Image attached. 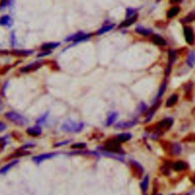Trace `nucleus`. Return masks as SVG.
<instances>
[{
    "label": "nucleus",
    "mask_w": 195,
    "mask_h": 195,
    "mask_svg": "<svg viewBox=\"0 0 195 195\" xmlns=\"http://www.w3.org/2000/svg\"><path fill=\"white\" fill-rule=\"evenodd\" d=\"M85 124L83 122H75L72 121H67L61 126V130L67 133H79L83 130Z\"/></svg>",
    "instance_id": "nucleus-3"
},
{
    "label": "nucleus",
    "mask_w": 195,
    "mask_h": 195,
    "mask_svg": "<svg viewBox=\"0 0 195 195\" xmlns=\"http://www.w3.org/2000/svg\"><path fill=\"white\" fill-rule=\"evenodd\" d=\"M173 124V119L172 118H165L162 121H160L156 127V134H161L164 131H166V130H169Z\"/></svg>",
    "instance_id": "nucleus-4"
},
{
    "label": "nucleus",
    "mask_w": 195,
    "mask_h": 195,
    "mask_svg": "<svg viewBox=\"0 0 195 195\" xmlns=\"http://www.w3.org/2000/svg\"><path fill=\"white\" fill-rule=\"evenodd\" d=\"M188 168L187 163L184 161H178L177 162L174 163L173 164V169L175 171H184Z\"/></svg>",
    "instance_id": "nucleus-17"
},
{
    "label": "nucleus",
    "mask_w": 195,
    "mask_h": 195,
    "mask_svg": "<svg viewBox=\"0 0 195 195\" xmlns=\"http://www.w3.org/2000/svg\"><path fill=\"white\" fill-rule=\"evenodd\" d=\"M139 108H140V111L141 112H144L145 111L147 110V106L145 105L144 103H141L140 105H139Z\"/></svg>",
    "instance_id": "nucleus-35"
},
{
    "label": "nucleus",
    "mask_w": 195,
    "mask_h": 195,
    "mask_svg": "<svg viewBox=\"0 0 195 195\" xmlns=\"http://www.w3.org/2000/svg\"><path fill=\"white\" fill-rule=\"evenodd\" d=\"M8 143V139L7 136L0 137V152H2L5 149V145Z\"/></svg>",
    "instance_id": "nucleus-29"
},
{
    "label": "nucleus",
    "mask_w": 195,
    "mask_h": 195,
    "mask_svg": "<svg viewBox=\"0 0 195 195\" xmlns=\"http://www.w3.org/2000/svg\"><path fill=\"white\" fill-rule=\"evenodd\" d=\"M13 24V20L9 15H4L0 19V25L11 27Z\"/></svg>",
    "instance_id": "nucleus-18"
},
{
    "label": "nucleus",
    "mask_w": 195,
    "mask_h": 195,
    "mask_svg": "<svg viewBox=\"0 0 195 195\" xmlns=\"http://www.w3.org/2000/svg\"><path fill=\"white\" fill-rule=\"evenodd\" d=\"M91 36V34H84L82 31H79V32L76 33V34H73L71 36H69L67 38L65 39V41L70 42V41H73L75 43H77L79 42L84 41V40H87V39L89 38Z\"/></svg>",
    "instance_id": "nucleus-5"
},
{
    "label": "nucleus",
    "mask_w": 195,
    "mask_h": 195,
    "mask_svg": "<svg viewBox=\"0 0 195 195\" xmlns=\"http://www.w3.org/2000/svg\"><path fill=\"white\" fill-rule=\"evenodd\" d=\"M180 12V7L179 6H174L171 8L167 12V18L168 19H172L175 16H176L178 13Z\"/></svg>",
    "instance_id": "nucleus-23"
},
{
    "label": "nucleus",
    "mask_w": 195,
    "mask_h": 195,
    "mask_svg": "<svg viewBox=\"0 0 195 195\" xmlns=\"http://www.w3.org/2000/svg\"><path fill=\"white\" fill-rule=\"evenodd\" d=\"M4 105H3V102H2V98H0V111H2V108H3Z\"/></svg>",
    "instance_id": "nucleus-38"
},
{
    "label": "nucleus",
    "mask_w": 195,
    "mask_h": 195,
    "mask_svg": "<svg viewBox=\"0 0 195 195\" xmlns=\"http://www.w3.org/2000/svg\"><path fill=\"white\" fill-rule=\"evenodd\" d=\"M42 65H43V62L42 61H35V62L31 63L28 64V65L25 66L23 68L21 69V72L27 73L31 71H34V70L40 68Z\"/></svg>",
    "instance_id": "nucleus-9"
},
{
    "label": "nucleus",
    "mask_w": 195,
    "mask_h": 195,
    "mask_svg": "<svg viewBox=\"0 0 195 195\" xmlns=\"http://www.w3.org/2000/svg\"><path fill=\"white\" fill-rule=\"evenodd\" d=\"M26 133L29 136H38L42 133V129L38 125L34 126V127H30L26 130Z\"/></svg>",
    "instance_id": "nucleus-12"
},
{
    "label": "nucleus",
    "mask_w": 195,
    "mask_h": 195,
    "mask_svg": "<svg viewBox=\"0 0 195 195\" xmlns=\"http://www.w3.org/2000/svg\"><path fill=\"white\" fill-rule=\"evenodd\" d=\"M181 152V147L178 144H174L172 145V152L175 154H179Z\"/></svg>",
    "instance_id": "nucleus-33"
},
{
    "label": "nucleus",
    "mask_w": 195,
    "mask_h": 195,
    "mask_svg": "<svg viewBox=\"0 0 195 195\" xmlns=\"http://www.w3.org/2000/svg\"><path fill=\"white\" fill-rule=\"evenodd\" d=\"M151 40L155 44L159 45V46H165L166 45V41L162 37H161L159 34H153L151 37Z\"/></svg>",
    "instance_id": "nucleus-15"
},
{
    "label": "nucleus",
    "mask_w": 195,
    "mask_h": 195,
    "mask_svg": "<svg viewBox=\"0 0 195 195\" xmlns=\"http://www.w3.org/2000/svg\"><path fill=\"white\" fill-rule=\"evenodd\" d=\"M19 162V160H15V161L11 162L9 163L8 165H6V166H5L3 168H2V169H0V174H5L6 172H8L12 168L14 167V166Z\"/></svg>",
    "instance_id": "nucleus-24"
},
{
    "label": "nucleus",
    "mask_w": 195,
    "mask_h": 195,
    "mask_svg": "<svg viewBox=\"0 0 195 195\" xmlns=\"http://www.w3.org/2000/svg\"><path fill=\"white\" fill-rule=\"evenodd\" d=\"M118 112H115V111L111 112V113L108 115V116L107 121H106V125H107L108 127L112 125V124L116 121V120L118 119Z\"/></svg>",
    "instance_id": "nucleus-19"
},
{
    "label": "nucleus",
    "mask_w": 195,
    "mask_h": 195,
    "mask_svg": "<svg viewBox=\"0 0 195 195\" xmlns=\"http://www.w3.org/2000/svg\"><path fill=\"white\" fill-rule=\"evenodd\" d=\"M115 24H109V25H104L102 28L98 30L97 32H96V34H97V35H101V34H104V33L108 32V31H111V30L115 28Z\"/></svg>",
    "instance_id": "nucleus-20"
},
{
    "label": "nucleus",
    "mask_w": 195,
    "mask_h": 195,
    "mask_svg": "<svg viewBox=\"0 0 195 195\" xmlns=\"http://www.w3.org/2000/svg\"><path fill=\"white\" fill-rule=\"evenodd\" d=\"M131 134L129 133H121V134H118V136H117V140L119 142H124L130 140V139H131Z\"/></svg>",
    "instance_id": "nucleus-22"
},
{
    "label": "nucleus",
    "mask_w": 195,
    "mask_h": 195,
    "mask_svg": "<svg viewBox=\"0 0 195 195\" xmlns=\"http://www.w3.org/2000/svg\"><path fill=\"white\" fill-rule=\"evenodd\" d=\"M136 124H137V121H136V120H133V121H121V122H118V124L115 125V128L117 129L130 128V127L136 125Z\"/></svg>",
    "instance_id": "nucleus-11"
},
{
    "label": "nucleus",
    "mask_w": 195,
    "mask_h": 195,
    "mask_svg": "<svg viewBox=\"0 0 195 195\" xmlns=\"http://www.w3.org/2000/svg\"><path fill=\"white\" fill-rule=\"evenodd\" d=\"M178 94H172L170 98H169V99L167 100L166 101V107H172V106L175 105L176 104V102L178 101Z\"/></svg>",
    "instance_id": "nucleus-26"
},
{
    "label": "nucleus",
    "mask_w": 195,
    "mask_h": 195,
    "mask_svg": "<svg viewBox=\"0 0 195 195\" xmlns=\"http://www.w3.org/2000/svg\"><path fill=\"white\" fill-rule=\"evenodd\" d=\"M137 15V12H136V10L134 9L129 8L127 9V14H126V19L127 18L133 17V16Z\"/></svg>",
    "instance_id": "nucleus-32"
},
{
    "label": "nucleus",
    "mask_w": 195,
    "mask_h": 195,
    "mask_svg": "<svg viewBox=\"0 0 195 195\" xmlns=\"http://www.w3.org/2000/svg\"><path fill=\"white\" fill-rule=\"evenodd\" d=\"M70 141L71 140H67V141H63V142H58V143L55 144L54 146L55 147H57V146H60V145H67L68 143H70Z\"/></svg>",
    "instance_id": "nucleus-34"
},
{
    "label": "nucleus",
    "mask_w": 195,
    "mask_h": 195,
    "mask_svg": "<svg viewBox=\"0 0 195 195\" xmlns=\"http://www.w3.org/2000/svg\"><path fill=\"white\" fill-rule=\"evenodd\" d=\"M102 153H111V154H118L121 155L123 152V149H121L120 142L116 139H110L105 142V145L103 147L100 148Z\"/></svg>",
    "instance_id": "nucleus-1"
},
{
    "label": "nucleus",
    "mask_w": 195,
    "mask_h": 195,
    "mask_svg": "<svg viewBox=\"0 0 195 195\" xmlns=\"http://www.w3.org/2000/svg\"><path fill=\"white\" fill-rule=\"evenodd\" d=\"M193 115L195 116V108L193 109Z\"/></svg>",
    "instance_id": "nucleus-40"
},
{
    "label": "nucleus",
    "mask_w": 195,
    "mask_h": 195,
    "mask_svg": "<svg viewBox=\"0 0 195 195\" xmlns=\"http://www.w3.org/2000/svg\"><path fill=\"white\" fill-rule=\"evenodd\" d=\"M184 34L186 42L190 45L193 44L194 42V34L193 29L190 27L185 26L184 28Z\"/></svg>",
    "instance_id": "nucleus-8"
},
{
    "label": "nucleus",
    "mask_w": 195,
    "mask_h": 195,
    "mask_svg": "<svg viewBox=\"0 0 195 195\" xmlns=\"http://www.w3.org/2000/svg\"><path fill=\"white\" fill-rule=\"evenodd\" d=\"M137 18H138V14L136 15L133 16V17L127 18V19H126L125 20H124V22L120 25L119 28H127V27L130 26V25H132L133 23L136 22V21L137 20Z\"/></svg>",
    "instance_id": "nucleus-14"
},
{
    "label": "nucleus",
    "mask_w": 195,
    "mask_h": 195,
    "mask_svg": "<svg viewBox=\"0 0 195 195\" xmlns=\"http://www.w3.org/2000/svg\"><path fill=\"white\" fill-rule=\"evenodd\" d=\"M57 152H48V153H43L40 154V155L36 156L34 158L32 159L33 161L36 163V164H40V163L43 162V161L47 159H50L53 158L56 156H57Z\"/></svg>",
    "instance_id": "nucleus-7"
},
{
    "label": "nucleus",
    "mask_w": 195,
    "mask_h": 195,
    "mask_svg": "<svg viewBox=\"0 0 195 195\" xmlns=\"http://www.w3.org/2000/svg\"><path fill=\"white\" fill-rule=\"evenodd\" d=\"M60 45V43L59 42H49V43H43L40 48L43 51H50V50L58 47Z\"/></svg>",
    "instance_id": "nucleus-13"
},
{
    "label": "nucleus",
    "mask_w": 195,
    "mask_h": 195,
    "mask_svg": "<svg viewBox=\"0 0 195 195\" xmlns=\"http://www.w3.org/2000/svg\"><path fill=\"white\" fill-rule=\"evenodd\" d=\"M158 195H162V194H158Z\"/></svg>",
    "instance_id": "nucleus-41"
},
{
    "label": "nucleus",
    "mask_w": 195,
    "mask_h": 195,
    "mask_svg": "<svg viewBox=\"0 0 195 195\" xmlns=\"http://www.w3.org/2000/svg\"><path fill=\"white\" fill-rule=\"evenodd\" d=\"M177 57V53L175 50H169V64L168 67H166V74L169 75V73H171V69H172V64L175 63V60Z\"/></svg>",
    "instance_id": "nucleus-10"
},
{
    "label": "nucleus",
    "mask_w": 195,
    "mask_h": 195,
    "mask_svg": "<svg viewBox=\"0 0 195 195\" xmlns=\"http://www.w3.org/2000/svg\"><path fill=\"white\" fill-rule=\"evenodd\" d=\"M187 63L190 67H193L195 65V51H190L187 58Z\"/></svg>",
    "instance_id": "nucleus-25"
},
{
    "label": "nucleus",
    "mask_w": 195,
    "mask_h": 195,
    "mask_svg": "<svg viewBox=\"0 0 195 195\" xmlns=\"http://www.w3.org/2000/svg\"><path fill=\"white\" fill-rule=\"evenodd\" d=\"M6 127H7V126H6V124H5V123L0 122V133H1V132H2V131H4V130H5V129H6Z\"/></svg>",
    "instance_id": "nucleus-36"
},
{
    "label": "nucleus",
    "mask_w": 195,
    "mask_h": 195,
    "mask_svg": "<svg viewBox=\"0 0 195 195\" xmlns=\"http://www.w3.org/2000/svg\"><path fill=\"white\" fill-rule=\"evenodd\" d=\"M190 180H191L192 183H193V184H195V176H193V177H192V178H190Z\"/></svg>",
    "instance_id": "nucleus-39"
},
{
    "label": "nucleus",
    "mask_w": 195,
    "mask_h": 195,
    "mask_svg": "<svg viewBox=\"0 0 195 195\" xmlns=\"http://www.w3.org/2000/svg\"><path fill=\"white\" fill-rule=\"evenodd\" d=\"M130 167H131V170L134 176H136V178H140L142 176L144 169L142 166L139 164L137 162L134 161V160H130Z\"/></svg>",
    "instance_id": "nucleus-6"
},
{
    "label": "nucleus",
    "mask_w": 195,
    "mask_h": 195,
    "mask_svg": "<svg viewBox=\"0 0 195 195\" xmlns=\"http://www.w3.org/2000/svg\"><path fill=\"white\" fill-rule=\"evenodd\" d=\"M166 88H167V82H166V81H164V82H163V83L162 84L159 90L158 95H157V100H158V101H159L160 98L162 97V95L164 94L165 91H166Z\"/></svg>",
    "instance_id": "nucleus-27"
},
{
    "label": "nucleus",
    "mask_w": 195,
    "mask_h": 195,
    "mask_svg": "<svg viewBox=\"0 0 195 195\" xmlns=\"http://www.w3.org/2000/svg\"><path fill=\"white\" fill-rule=\"evenodd\" d=\"M50 51H44L42 53H39L38 56H47L48 54H50Z\"/></svg>",
    "instance_id": "nucleus-37"
},
{
    "label": "nucleus",
    "mask_w": 195,
    "mask_h": 195,
    "mask_svg": "<svg viewBox=\"0 0 195 195\" xmlns=\"http://www.w3.org/2000/svg\"><path fill=\"white\" fill-rule=\"evenodd\" d=\"M48 115H49V112H46V113H45L44 115H42L41 117H40V118L37 120V121H36V123H37V125L40 126V125H41V124H44V123L46 122V118H48Z\"/></svg>",
    "instance_id": "nucleus-30"
},
{
    "label": "nucleus",
    "mask_w": 195,
    "mask_h": 195,
    "mask_svg": "<svg viewBox=\"0 0 195 195\" xmlns=\"http://www.w3.org/2000/svg\"><path fill=\"white\" fill-rule=\"evenodd\" d=\"M87 144L85 143V142H76V143L73 144L71 145V147L73 149H85L86 148Z\"/></svg>",
    "instance_id": "nucleus-31"
},
{
    "label": "nucleus",
    "mask_w": 195,
    "mask_h": 195,
    "mask_svg": "<svg viewBox=\"0 0 195 195\" xmlns=\"http://www.w3.org/2000/svg\"><path fill=\"white\" fill-rule=\"evenodd\" d=\"M149 176H145V178L143 179V181H142V183H141L140 186H141V189H142V191L143 192V193H145V191H146V190H147L148 188V186H149Z\"/></svg>",
    "instance_id": "nucleus-28"
},
{
    "label": "nucleus",
    "mask_w": 195,
    "mask_h": 195,
    "mask_svg": "<svg viewBox=\"0 0 195 195\" xmlns=\"http://www.w3.org/2000/svg\"><path fill=\"white\" fill-rule=\"evenodd\" d=\"M5 118L8 121H11L15 125L23 127L26 125L28 122V120L23 115H20L16 111H8L5 114Z\"/></svg>",
    "instance_id": "nucleus-2"
},
{
    "label": "nucleus",
    "mask_w": 195,
    "mask_h": 195,
    "mask_svg": "<svg viewBox=\"0 0 195 195\" xmlns=\"http://www.w3.org/2000/svg\"><path fill=\"white\" fill-rule=\"evenodd\" d=\"M13 55L18 56H27L34 53V50H15L12 52Z\"/></svg>",
    "instance_id": "nucleus-16"
},
{
    "label": "nucleus",
    "mask_w": 195,
    "mask_h": 195,
    "mask_svg": "<svg viewBox=\"0 0 195 195\" xmlns=\"http://www.w3.org/2000/svg\"><path fill=\"white\" fill-rule=\"evenodd\" d=\"M136 32L138 33V34H141V35L143 36H149L152 33V30L150 29H147V28H144L142 26H138L136 28Z\"/></svg>",
    "instance_id": "nucleus-21"
}]
</instances>
